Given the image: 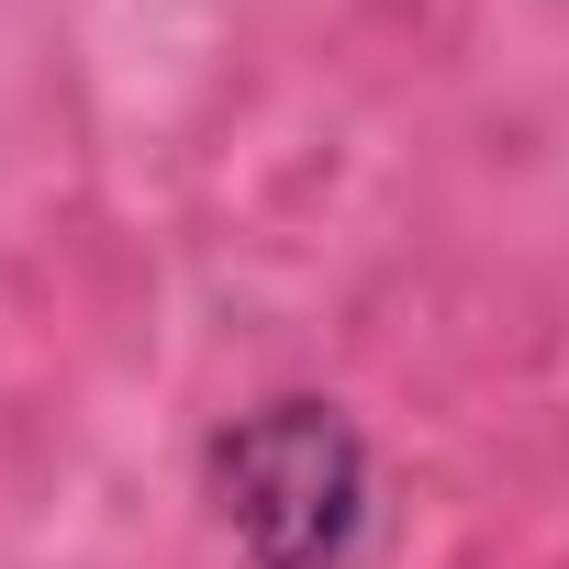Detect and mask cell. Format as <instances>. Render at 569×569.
<instances>
[{
  "mask_svg": "<svg viewBox=\"0 0 569 569\" xmlns=\"http://www.w3.org/2000/svg\"><path fill=\"white\" fill-rule=\"evenodd\" d=\"M212 480L257 569H336L369 525V447L336 402H257L212 447Z\"/></svg>",
  "mask_w": 569,
  "mask_h": 569,
  "instance_id": "1",
  "label": "cell"
}]
</instances>
